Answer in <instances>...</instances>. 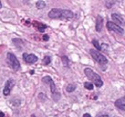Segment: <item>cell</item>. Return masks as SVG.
I'll return each mask as SVG.
<instances>
[{
  "label": "cell",
  "mask_w": 125,
  "mask_h": 117,
  "mask_svg": "<svg viewBox=\"0 0 125 117\" xmlns=\"http://www.w3.org/2000/svg\"><path fill=\"white\" fill-rule=\"evenodd\" d=\"M23 59H24L25 62L28 63V64H34L38 61V57L33 54H26L25 53L23 55Z\"/></svg>",
  "instance_id": "ba28073f"
},
{
  "label": "cell",
  "mask_w": 125,
  "mask_h": 117,
  "mask_svg": "<svg viewBox=\"0 0 125 117\" xmlns=\"http://www.w3.org/2000/svg\"><path fill=\"white\" fill-rule=\"evenodd\" d=\"M115 106L118 107L119 109L125 111V96L120 98L115 102Z\"/></svg>",
  "instance_id": "30bf717a"
},
{
  "label": "cell",
  "mask_w": 125,
  "mask_h": 117,
  "mask_svg": "<svg viewBox=\"0 0 125 117\" xmlns=\"http://www.w3.org/2000/svg\"><path fill=\"white\" fill-rule=\"evenodd\" d=\"M107 28L109 30L115 32V33H117V34H122L124 33L123 29H122L120 25H116L115 23H113V22H111V21H109L107 23Z\"/></svg>",
  "instance_id": "5b68a950"
},
{
  "label": "cell",
  "mask_w": 125,
  "mask_h": 117,
  "mask_svg": "<svg viewBox=\"0 0 125 117\" xmlns=\"http://www.w3.org/2000/svg\"><path fill=\"white\" fill-rule=\"evenodd\" d=\"M62 61H63V63H64L65 66H69V59H68V57H67V56H63Z\"/></svg>",
  "instance_id": "ac0fdd59"
},
{
  "label": "cell",
  "mask_w": 125,
  "mask_h": 117,
  "mask_svg": "<svg viewBox=\"0 0 125 117\" xmlns=\"http://www.w3.org/2000/svg\"><path fill=\"white\" fill-rule=\"evenodd\" d=\"M50 62H51V59H50V57H49V56H45V57H44V59H43V61H42L43 65H45V66H48V65H49V64H50Z\"/></svg>",
  "instance_id": "9a60e30c"
},
{
  "label": "cell",
  "mask_w": 125,
  "mask_h": 117,
  "mask_svg": "<svg viewBox=\"0 0 125 117\" xmlns=\"http://www.w3.org/2000/svg\"><path fill=\"white\" fill-rule=\"evenodd\" d=\"M74 16L71 11L70 10H62L54 8L49 12V17L52 19H62V20H69L71 19Z\"/></svg>",
  "instance_id": "6da1fadb"
},
{
  "label": "cell",
  "mask_w": 125,
  "mask_h": 117,
  "mask_svg": "<svg viewBox=\"0 0 125 117\" xmlns=\"http://www.w3.org/2000/svg\"><path fill=\"white\" fill-rule=\"evenodd\" d=\"M97 117H110V116L107 115V114H101V115H98Z\"/></svg>",
  "instance_id": "ffe728a7"
},
{
  "label": "cell",
  "mask_w": 125,
  "mask_h": 117,
  "mask_svg": "<svg viewBox=\"0 0 125 117\" xmlns=\"http://www.w3.org/2000/svg\"><path fill=\"white\" fill-rule=\"evenodd\" d=\"M84 86H85V88H87L88 90L93 89V84L90 83V82H86V83L84 84Z\"/></svg>",
  "instance_id": "2e32d148"
},
{
  "label": "cell",
  "mask_w": 125,
  "mask_h": 117,
  "mask_svg": "<svg viewBox=\"0 0 125 117\" xmlns=\"http://www.w3.org/2000/svg\"><path fill=\"white\" fill-rule=\"evenodd\" d=\"M5 115H4V114L3 113H0V117H4Z\"/></svg>",
  "instance_id": "7402d4cb"
},
{
  "label": "cell",
  "mask_w": 125,
  "mask_h": 117,
  "mask_svg": "<svg viewBox=\"0 0 125 117\" xmlns=\"http://www.w3.org/2000/svg\"><path fill=\"white\" fill-rule=\"evenodd\" d=\"M43 40H45V41H48V40H49V35L45 34V35L43 36Z\"/></svg>",
  "instance_id": "d6986e66"
},
{
  "label": "cell",
  "mask_w": 125,
  "mask_h": 117,
  "mask_svg": "<svg viewBox=\"0 0 125 117\" xmlns=\"http://www.w3.org/2000/svg\"><path fill=\"white\" fill-rule=\"evenodd\" d=\"M75 89H76V84H70L67 86V92H69V93L73 92Z\"/></svg>",
  "instance_id": "5bb4252c"
},
{
  "label": "cell",
  "mask_w": 125,
  "mask_h": 117,
  "mask_svg": "<svg viewBox=\"0 0 125 117\" xmlns=\"http://www.w3.org/2000/svg\"><path fill=\"white\" fill-rule=\"evenodd\" d=\"M43 81L45 82V83L49 84V87H50V91H51V93L53 94V97H55V95H59V93H57V89H56V85H55V83H54V81H53L49 76H46L43 78Z\"/></svg>",
  "instance_id": "8992f818"
},
{
  "label": "cell",
  "mask_w": 125,
  "mask_h": 117,
  "mask_svg": "<svg viewBox=\"0 0 125 117\" xmlns=\"http://www.w3.org/2000/svg\"><path fill=\"white\" fill-rule=\"evenodd\" d=\"M111 18H112V20L114 21V23L116 25H125V21L124 19L122 18V17H121L120 15L118 14H112L111 15Z\"/></svg>",
  "instance_id": "9c48e42d"
},
{
  "label": "cell",
  "mask_w": 125,
  "mask_h": 117,
  "mask_svg": "<svg viewBox=\"0 0 125 117\" xmlns=\"http://www.w3.org/2000/svg\"><path fill=\"white\" fill-rule=\"evenodd\" d=\"M92 44L94 45V46L96 47V48L100 51V50H101V45H100V44H99V42L96 40V39H94V40H92Z\"/></svg>",
  "instance_id": "e0dca14e"
},
{
  "label": "cell",
  "mask_w": 125,
  "mask_h": 117,
  "mask_svg": "<svg viewBox=\"0 0 125 117\" xmlns=\"http://www.w3.org/2000/svg\"><path fill=\"white\" fill-rule=\"evenodd\" d=\"M84 73H85V75H86V76H87L88 78H89L90 81H92L93 84L97 86V87H101V86H102L103 82H102V80H101V76L99 75L98 74H96L93 70H91L90 68H86L84 70Z\"/></svg>",
  "instance_id": "7a4b0ae2"
},
{
  "label": "cell",
  "mask_w": 125,
  "mask_h": 117,
  "mask_svg": "<svg viewBox=\"0 0 125 117\" xmlns=\"http://www.w3.org/2000/svg\"><path fill=\"white\" fill-rule=\"evenodd\" d=\"M36 7H37V8H38V9H43V8H45L46 4H45V2H44V1L39 0V1H38V2H37V4H36Z\"/></svg>",
  "instance_id": "4fadbf2b"
},
{
  "label": "cell",
  "mask_w": 125,
  "mask_h": 117,
  "mask_svg": "<svg viewBox=\"0 0 125 117\" xmlns=\"http://www.w3.org/2000/svg\"><path fill=\"white\" fill-rule=\"evenodd\" d=\"M7 64H8V66H10L13 70H15V71H18V70H19V68H20V64L18 62V58H17L16 55H13L12 53H7Z\"/></svg>",
  "instance_id": "3957f363"
},
{
  "label": "cell",
  "mask_w": 125,
  "mask_h": 117,
  "mask_svg": "<svg viewBox=\"0 0 125 117\" xmlns=\"http://www.w3.org/2000/svg\"><path fill=\"white\" fill-rule=\"evenodd\" d=\"M33 25H34L39 32H44L45 31V29L47 28V25H46L45 24H42V23L38 22V21L33 22Z\"/></svg>",
  "instance_id": "8fae6325"
},
{
  "label": "cell",
  "mask_w": 125,
  "mask_h": 117,
  "mask_svg": "<svg viewBox=\"0 0 125 117\" xmlns=\"http://www.w3.org/2000/svg\"><path fill=\"white\" fill-rule=\"evenodd\" d=\"M83 117H91V116H90V114H85L83 115Z\"/></svg>",
  "instance_id": "44dd1931"
},
{
  "label": "cell",
  "mask_w": 125,
  "mask_h": 117,
  "mask_svg": "<svg viewBox=\"0 0 125 117\" xmlns=\"http://www.w3.org/2000/svg\"><path fill=\"white\" fill-rule=\"evenodd\" d=\"M90 53L94 60L97 63H99L100 65H106V64H108V59L106 58V56H104L99 51L94 50V49H90Z\"/></svg>",
  "instance_id": "277c9868"
},
{
  "label": "cell",
  "mask_w": 125,
  "mask_h": 117,
  "mask_svg": "<svg viewBox=\"0 0 125 117\" xmlns=\"http://www.w3.org/2000/svg\"><path fill=\"white\" fill-rule=\"evenodd\" d=\"M0 8H2V4H1V1H0Z\"/></svg>",
  "instance_id": "603a6c76"
},
{
  "label": "cell",
  "mask_w": 125,
  "mask_h": 117,
  "mask_svg": "<svg viewBox=\"0 0 125 117\" xmlns=\"http://www.w3.org/2000/svg\"><path fill=\"white\" fill-rule=\"evenodd\" d=\"M102 17L101 16H98L97 17V21H96V30L98 32H100L101 30V28H102Z\"/></svg>",
  "instance_id": "7c38bea8"
},
{
  "label": "cell",
  "mask_w": 125,
  "mask_h": 117,
  "mask_svg": "<svg viewBox=\"0 0 125 117\" xmlns=\"http://www.w3.org/2000/svg\"><path fill=\"white\" fill-rule=\"evenodd\" d=\"M15 85V81L13 79H9L7 81V83L5 84V88H4L3 93L4 95H9L11 90Z\"/></svg>",
  "instance_id": "52a82bcc"
}]
</instances>
